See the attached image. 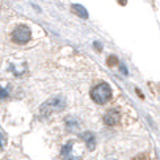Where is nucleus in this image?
Instances as JSON below:
<instances>
[{"label": "nucleus", "mask_w": 160, "mask_h": 160, "mask_svg": "<svg viewBox=\"0 0 160 160\" xmlns=\"http://www.w3.org/2000/svg\"><path fill=\"white\" fill-rule=\"evenodd\" d=\"M66 108V98L63 96H54L41 105L39 112L42 116H50L51 113H57V112H62Z\"/></svg>", "instance_id": "obj_1"}, {"label": "nucleus", "mask_w": 160, "mask_h": 160, "mask_svg": "<svg viewBox=\"0 0 160 160\" xmlns=\"http://www.w3.org/2000/svg\"><path fill=\"white\" fill-rule=\"evenodd\" d=\"M61 156L63 160H82L84 156V148L80 146V143L70 141L62 147Z\"/></svg>", "instance_id": "obj_2"}, {"label": "nucleus", "mask_w": 160, "mask_h": 160, "mask_svg": "<svg viewBox=\"0 0 160 160\" xmlns=\"http://www.w3.org/2000/svg\"><path fill=\"white\" fill-rule=\"evenodd\" d=\"M91 97L96 104H106L112 98V88L108 83H100L91 92Z\"/></svg>", "instance_id": "obj_3"}, {"label": "nucleus", "mask_w": 160, "mask_h": 160, "mask_svg": "<svg viewBox=\"0 0 160 160\" xmlns=\"http://www.w3.org/2000/svg\"><path fill=\"white\" fill-rule=\"evenodd\" d=\"M30 37H32L30 29L26 25H18V26H16V29L12 32V41L18 45L28 43Z\"/></svg>", "instance_id": "obj_4"}, {"label": "nucleus", "mask_w": 160, "mask_h": 160, "mask_svg": "<svg viewBox=\"0 0 160 160\" xmlns=\"http://www.w3.org/2000/svg\"><path fill=\"white\" fill-rule=\"evenodd\" d=\"M119 121H121V113L117 109H110L104 116V122L108 126H116Z\"/></svg>", "instance_id": "obj_5"}, {"label": "nucleus", "mask_w": 160, "mask_h": 160, "mask_svg": "<svg viewBox=\"0 0 160 160\" xmlns=\"http://www.w3.org/2000/svg\"><path fill=\"white\" fill-rule=\"evenodd\" d=\"M82 139L84 141V143L87 144V147H88L89 151H93L96 147V138L93 135V132L91 131H85L82 134Z\"/></svg>", "instance_id": "obj_6"}, {"label": "nucleus", "mask_w": 160, "mask_h": 160, "mask_svg": "<svg viewBox=\"0 0 160 160\" xmlns=\"http://www.w3.org/2000/svg\"><path fill=\"white\" fill-rule=\"evenodd\" d=\"M72 11H74L78 16H80L82 18H88V12H87V9L84 8L83 5L80 4H74L72 5Z\"/></svg>", "instance_id": "obj_7"}, {"label": "nucleus", "mask_w": 160, "mask_h": 160, "mask_svg": "<svg viewBox=\"0 0 160 160\" xmlns=\"http://www.w3.org/2000/svg\"><path fill=\"white\" fill-rule=\"evenodd\" d=\"M8 96H9L8 89H5V88H3V87L0 85V100H5Z\"/></svg>", "instance_id": "obj_8"}, {"label": "nucleus", "mask_w": 160, "mask_h": 160, "mask_svg": "<svg viewBox=\"0 0 160 160\" xmlns=\"http://www.w3.org/2000/svg\"><path fill=\"white\" fill-rule=\"evenodd\" d=\"M132 160H150V158L146 155V154H139L138 156H135Z\"/></svg>", "instance_id": "obj_9"}, {"label": "nucleus", "mask_w": 160, "mask_h": 160, "mask_svg": "<svg viewBox=\"0 0 160 160\" xmlns=\"http://www.w3.org/2000/svg\"><path fill=\"white\" fill-rule=\"evenodd\" d=\"M108 59H109V61H108V64H109V66H110V64L113 66V64H116V63L118 62V61H117V58H116V57H109Z\"/></svg>", "instance_id": "obj_10"}, {"label": "nucleus", "mask_w": 160, "mask_h": 160, "mask_svg": "<svg viewBox=\"0 0 160 160\" xmlns=\"http://www.w3.org/2000/svg\"><path fill=\"white\" fill-rule=\"evenodd\" d=\"M4 142H5V139H4V137H3L2 132H0V151H2L3 147H4Z\"/></svg>", "instance_id": "obj_11"}]
</instances>
